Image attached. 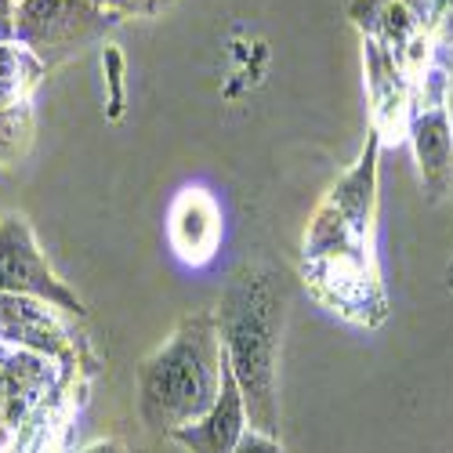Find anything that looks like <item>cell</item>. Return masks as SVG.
<instances>
[{
    "label": "cell",
    "mask_w": 453,
    "mask_h": 453,
    "mask_svg": "<svg viewBox=\"0 0 453 453\" xmlns=\"http://www.w3.org/2000/svg\"><path fill=\"white\" fill-rule=\"evenodd\" d=\"M225 345L214 316H188L138 366V418L149 432L171 435L200 421L225 381Z\"/></svg>",
    "instance_id": "obj_2"
},
{
    "label": "cell",
    "mask_w": 453,
    "mask_h": 453,
    "mask_svg": "<svg viewBox=\"0 0 453 453\" xmlns=\"http://www.w3.org/2000/svg\"><path fill=\"white\" fill-rule=\"evenodd\" d=\"M236 453H283V446L273 435H265V432L247 428L243 439H240V446H236Z\"/></svg>",
    "instance_id": "obj_12"
},
{
    "label": "cell",
    "mask_w": 453,
    "mask_h": 453,
    "mask_svg": "<svg viewBox=\"0 0 453 453\" xmlns=\"http://www.w3.org/2000/svg\"><path fill=\"white\" fill-rule=\"evenodd\" d=\"M81 453H127V449H124V442H120V439H102V442L84 446Z\"/></svg>",
    "instance_id": "obj_15"
},
{
    "label": "cell",
    "mask_w": 453,
    "mask_h": 453,
    "mask_svg": "<svg viewBox=\"0 0 453 453\" xmlns=\"http://www.w3.org/2000/svg\"><path fill=\"white\" fill-rule=\"evenodd\" d=\"M51 385V370L36 352H15L4 363V421H19Z\"/></svg>",
    "instance_id": "obj_8"
},
{
    "label": "cell",
    "mask_w": 453,
    "mask_h": 453,
    "mask_svg": "<svg viewBox=\"0 0 453 453\" xmlns=\"http://www.w3.org/2000/svg\"><path fill=\"white\" fill-rule=\"evenodd\" d=\"M0 290L48 301V305H58V309H65L73 316L88 312L81 305V297L73 290H65L62 280H55V273L48 269V261L41 257V250H36L26 221L15 218V214L0 221Z\"/></svg>",
    "instance_id": "obj_5"
},
{
    "label": "cell",
    "mask_w": 453,
    "mask_h": 453,
    "mask_svg": "<svg viewBox=\"0 0 453 453\" xmlns=\"http://www.w3.org/2000/svg\"><path fill=\"white\" fill-rule=\"evenodd\" d=\"M41 58L29 48H15V44H0V112L22 105L26 91L41 77Z\"/></svg>",
    "instance_id": "obj_9"
},
{
    "label": "cell",
    "mask_w": 453,
    "mask_h": 453,
    "mask_svg": "<svg viewBox=\"0 0 453 453\" xmlns=\"http://www.w3.org/2000/svg\"><path fill=\"white\" fill-rule=\"evenodd\" d=\"M4 363H8V356L0 352V425H4Z\"/></svg>",
    "instance_id": "obj_16"
},
{
    "label": "cell",
    "mask_w": 453,
    "mask_h": 453,
    "mask_svg": "<svg viewBox=\"0 0 453 453\" xmlns=\"http://www.w3.org/2000/svg\"><path fill=\"white\" fill-rule=\"evenodd\" d=\"M218 334L225 345L254 432L280 435V345L287 326V290L269 265H243L218 305Z\"/></svg>",
    "instance_id": "obj_1"
},
{
    "label": "cell",
    "mask_w": 453,
    "mask_h": 453,
    "mask_svg": "<svg viewBox=\"0 0 453 453\" xmlns=\"http://www.w3.org/2000/svg\"><path fill=\"white\" fill-rule=\"evenodd\" d=\"M193 233V240H188V247L181 250L185 257H193V261H203V250H200V240H196V233H203L211 243L218 240V221H214V207H211V200L207 196H200V193H188L185 200H181V207H178V218H174V236L178 233Z\"/></svg>",
    "instance_id": "obj_10"
},
{
    "label": "cell",
    "mask_w": 453,
    "mask_h": 453,
    "mask_svg": "<svg viewBox=\"0 0 453 453\" xmlns=\"http://www.w3.org/2000/svg\"><path fill=\"white\" fill-rule=\"evenodd\" d=\"M247 406L240 395V385L233 370L225 366V381H221V395L218 403L203 413L200 421L185 425L178 432H171V439L185 449V453H236L243 432H247Z\"/></svg>",
    "instance_id": "obj_6"
},
{
    "label": "cell",
    "mask_w": 453,
    "mask_h": 453,
    "mask_svg": "<svg viewBox=\"0 0 453 453\" xmlns=\"http://www.w3.org/2000/svg\"><path fill=\"white\" fill-rule=\"evenodd\" d=\"M432 8H435L439 15H453V0H432Z\"/></svg>",
    "instance_id": "obj_17"
},
{
    "label": "cell",
    "mask_w": 453,
    "mask_h": 453,
    "mask_svg": "<svg viewBox=\"0 0 453 453\" xmlns=\"http://www.w3.org/2000/svg\"><path fill=\"white\" fill-rule=\"evenodd\" d=\"M164 4H167V0H109L105 8H112V12H134V15H153Z\"/></svg>",
    "instance_id": "obj_13"
},
{
    "label": "cell",
    "mask_w": 453,
    "mask_h": 453,
    "mask_svg": "<svg viewBox=\"0 0 453 453\" xmlns=\"http://www.w3.org/2000/svg\"><path fill=\"white\" fill-rule=\"evenodd\" d=\"M15 41V8L12 0H0V44Z\"/></svg>",
    "instance_id": "obj_14"
},
{
    "label": "cell",
    "mask_w": 453,
    "mask_h": 453,
    "mask_svg": "<svg viewBox=\"0 0 453 453\" xmlns=\"http://www.w3.org/2000/svg\"><path fill=\"white\" fill-rule=\"evenodd\" d=\"M373 167H377V138H370L366 153L356 171L334 188L326 207L319 211L312 233L305 240V269L312 265L319 283H330V301L342 305V312L377 323L385 316V297L366 280V233L373 211Z\"/></svg>",
    "instance_id": "obj_3"
},
{
    "label": "cell",
    "mask_w": 453,
    "mask_h": 453,
    "mask_svg": "<svg viewBox=\"0 0 453 453\" xmlns=\"http://www.w3.org/2000/svg\"><path fill=\"white\" fill-rule=\"evenodd\" d=\"M446 117H449V127H453V81L446 88Z\"/></svg>",
    "instance_id": "obj_18"
},
{
    "label": "cell",
    "mask_w": 453,
    "mask_h": 453,
    "mask_svg": "<svg viewBox=\"0 0 453 453\" xmlns=\"http://www.w3.org/2000/svg\"><path fill=\"white\" fill-rule=\"evenodd\" d=\"M91 4H98V8H105V4H109V0H91Z\"/></svg>",
    "instance_id": "obj_20"
},
{
    "label": "cell",
    "mask_w": 453,
    "mask_h": 453,
    "mask_svg": "<svg viewBox=\"0 0 453 453\" xmlns=\"http://www.w3.org/2000/svg\"><path fill=\"white\" fill-rule=\"evenodd\" d=\"M33 138V112L29 105H15L0 112V164H15Z\"/></svg>",
    "instance_id": "obj_11"
},
{
    "label": "cell",
    "mask_w": 453,
    "mask_h": 453,
    "mask_svg": "<svg viewBox=\"0 0 453 453\" xmlns=\"http://www.w3.org/2000/svg\"><path fill=\"white\" fill-rule=\"evenodd\" d=\"M446 287L453 290V261H449V269H446Z\"/></svg>",
    "instance_id": "obj_19"
},
{
    "label": "cell",
    "mask_w": 453,
    "mask_h": 453,
    "mask_svg": "<svg viewBox=\"0 0 453 453\" xmlns=\"http://www.w3.org/2000/svg\"><path fill=\"white\" fill-rule=\"evenodd\" d=\"M102 29L105 8L91 0H22L15 12V41L41 58V65L77 55Z\"/></svg>",
    "instance_id": "obj_4"
},
{
    "label": "cell",
    "mask_w": 453,
    "mask_h": 453,
    "mask_svg": "<svg viewBox=\"0 0 453 453\" xmlns=\"http://www.w3.org/2000/svg\"><path fill=\"white\" fill-rule=\"evenodd\" d=\"M19 4H22V0H19Z\"/></svg>",
    "instance_id": "obj_21"
},
{
    "label": "cell",
    "mask_w": 453,
    "mask_h": 453,
    "mask_svg": "<svg viewBox=\"0 0 453 453\" xmlns=\"http://www.w3.org/2000/svg\"><path fill=\"white\" fill-rule=\"evenodd\" d=\"M413 149H418L428 200H446L453 193V127L446 109H425L413 120Z\"/></svg>",
    "instance_id": "obj_7"
}]
</instances>
